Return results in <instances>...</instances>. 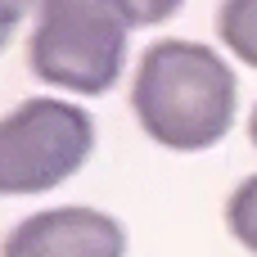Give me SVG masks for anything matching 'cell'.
<instances>
[{
  "mask_svg": "<svg viewBox=\"0 0 257 257\" xmlns=\"http://www.w3.org/2000/svg\"><path fill=\"white\" fill-rule=\"evenodd\" d=\"M131 108L163 149H212L235 122V72L199 41H154L140 54Z\"/></svg>",
  "mask_w": 257,
  "mask_h": 257,
  "instance_id": "1",
  "label": "cell"
},
{
  "mask_svg": "<svg viewBox=\"0 0 257 257\" xmlns=\"http://www.w3.org/2000/svg\"><path fill=\"white\" fill-rule=\"evenodd\" d=\"M131 27L122 0H45L27 41V63L50 86L104 95L122 77Z\"/></svg>",
  "mask_w": 257,
  "mask_h": 257,
  "instance_id": "2",
  "label": "cell"
},
{
  "mask_svg": "<svg viewBox=\"0 0 257 257\" xmlns=\"http://www.w3.org/2000/svg\"><path fill=\"white\" fill-rule=\"evenodd\" d=\"M95 149V122L63 99H23L0 131V185L5 194H45L77 176Z\"/></svg>",
  "mask_w": 257,
  "mask_h": 257,
  "instance_id": "3",
  "label": "cell"
},
{
  "mask_svg": "<svg viewBox=\"0 0 257 257\" xmlns=\"http://www.w3.org/2000/svg\"><path fill=\"white\" fill-rule=\"evenodd\" d=\"M126 230L99 208H50L18 221L5 257H122Z\"/></svg>",
  "mask_w": 257,
  "mask_h": 257,
  "instance_id": "4",
  "label": "cell"
},
{
  "mask_svg": "<svg viewBox=\"0 0 257 257\" xmlns=\"http://www.w3.org/2000/svg\"><path fill=\"white\" fill-rule=\"evenodd\" d=\"M217 32L230 54H239L248 68H257V0H226L217 14Z\"/></svg>",
  "mask_w": 257,
  "mask_h": 257,
  "instance_id": "5",
  "label": "cell"
},
{
  "mask_svg": "<svg viewBox=\"0 0 257 257\" xmlns=\"http://www.w3.org/2000/svg\"><path fill=\"white\" fill-rule=\"evenodd\" d=\"M226 226H230V235L257 257V172L244 176V181L230 190V199H226Z\"/></svg>",
  "mask_w": 257,
  "mask_h": 257,
  "instance_id": "6",
  "label": "cell"
},
{
  "mask_svg": "<svg viewBox=\"0 0 257 257\" xmlns=\"http://www.w3.org/2000/svg\"><path fill=\"white\" fill-rule=\"evenodd\" d=\"M126 5V14H131V23H140V27H154V23H167L185 0H122Z\"/></svg>",
  "mask_w": 257,
  "mask_h": 257,
  "instance_id": "7",
  "label": "cell"
},
{
  "mask_svg": "<svg viewBox=\"0 0 257 257\" xmlns=\"http://www.w3.org/2000/svg\"><path fill=\"white\" fill-rule=\"evenodd\" d=\"M32 5H36V0H5V41L18 32V23H23V14H27ZM41 5H45V0H41Z\"/></svg>",
  "mask_w": 257,
  "mask_h": 257,
  "instance_id": "8",
  "label": "cell"
},
{
  "mask_svg": "<svg viewBox=\"0 0 257 257\" xmlns=\"http://www.w3.org/2000/svg\"><path fill=\"white\" fill-rule=\"evenodd\" d=\"M248 140L257 145V108H253V117H248Z\"/></svg>",
  "mask_w": 257,
  "mask_h": 257,
  "instance_id": "9",
  "label": "cell"
}]
</instances>
